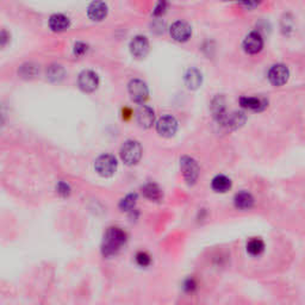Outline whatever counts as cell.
I'll list each match as a JSON object with an SVG mask.
<instances>
[{"label": "cell", "instance_id": "cell-1", "mask_svg": "<svg viewBox=\"0 0 305 305\" xmlns=\"http://www.w3.org/2000/svg\"><path fill=\"white\" fill-rule=\"evenodd\" d=\"M125 242H127V234L124 230L117 227L107 229L102 246V252L104 256H111V255L117 254Z\"/></svg>", "mask_w": 305, "mask_h": 305}, {"label": "cell", "instance_id": "cell-2", "mask_svg": "<svg viewBox=\"0 0 305 305\" xmlns=\"http://www.w3.org/2000/svg\"><path fill=\"white\" fill-rule=\"evenodd\" d=\"M141 156L142 147L137 141H127L120 148V157L129 166L137 164Z\"/></svg>", "mask_w": 305, "mask_h": 305}, {"label": "cell", "instance_id": "cell-3", "mask_svg": "<svg viewBox=\"0 0 305 305\" xmlns=\"http://www.w3.org/2000/svg\"><path fill=\"white\" fill-rule=\"evenodd\" d=\"M180 168L184 178L188 185L196 184L199 177V166L194 159L190 156H183L180 160Z\"/></svg>", "mask_w": 305, "mask_h": 305}, {"label": "cell", "instance_id": "cell-4", "mask_svg": "<svg viewBox=\"0 0 305 305\" xmlns=\"http://www.w3.org/2000/svg\"><path fill=\"white\" fill-rule=\"evenodd\" d=\"M94 168H96L97 173L102 177H111L117 169V160L112 155H102L96 160Z\"/></svg>", "mask_w": 305, "mask_h": 305}, {"label": "cell", "instance_id": "cell-5", "mask_svg": "<svg viewBox=\"0 0 305 305\" xmlns=\"http://www.w3.org/2000/svg\"><path fill=\"white\" fill-rule=\"evenodd\" d=\"M128 91L131 99L135 102L142 104L148 99L149 91L147 87V84L140 79H133L128 85Z\"/></svg>", "mask_w": 305, "mask_h": 305}, {"label": "cell", "instance_id": "cell-6", "mask_svg": "<svg viewBox=\"0 0 305 305\" xmlns=\"http://www.w3.org/2000/svg\"><path fill=\"white\" fill-rule=\"evenodd\" d=\"M78 85L81 91L86 92V93H91V92L96 91L99 86V78L97 73L92 72V70H84L80 73L78 78Z\"/></svg>", "mask_w": 305, "mask_h": 305}, {"label": "cell", "instance_id": "cell-7", "mask_svg": "<svg viewBox=\"0 0 305 305\" xmlns=\"http://www.w3.org/2000/svg\"><path fill=\"white\" fill-rule=\"evenodd\" d=\"M156 130L162 137H172L178 130V120L173 116H164L157 120Z\"/></svg>", "mask_w": 305, "mask_h": 305}, {"label": "cell", "instance_id": "cell-8", "mask_svg": "<svg viewBox=\"0 0 305 305\" xmlns=\"http://www.w3.org/2000/svg\"><path fill=\"white\" fill-rule=\"evenodd\" d=\"M290 72L285 65H274L268 72V80L273 86H283L288 83Z\"/></svg>", "mask_w": 305, "mask_h": 305}, {"label": "cell", "instance_id": "cell-9", "mask_svg": "<svg viewBox=\"0 0 305 305\" xmlns=\"http://www.w3.org/2000/svg\"><path fill=\"white\" fill-rule=\"evenodd\" d=\"M244 51L248 54H257L264 48V39L260 33L257 31H252L251 34L247 35V37L243 41Z\"/></svg>", "mask_w": 305, "mask_h": 305}, {"label": "cell", "instance_id": "cell-10", "mask_svg": "<svg viewBox=\"0 0 305 305\" xmlns=\"http://www.w3.org/2000/svg\"><path fill=\"white\" fill-rule=\"evenodd\" d=\"M107 12H109V7H107L106 2H104L102 0H93L87 9L88 18L94 22H101V20L105 19Z\"/></svg>", "mask_w": 305, "mask_h": 305}, {"label": "cell", "instance_id": "cell-11", "mask_svg": "<svg viewBox=\"0 0 305 305\" xmlns=\"http://www.w3.org/2000/svg\"><path fill=\"white\" fill-rule=\"evenodd\" d=\"M169 31L172 38L178 42H186L191 37L192 34L191 26L186 22H181V20H178V22H175L174 24L170 26Z\"/></svg>", "mask_w": 305, "mask_h": 305}, {"label": "cell", "instance_id": "cell-12", "mask_svg": "<svg viewBox=\"0 0 305 305\" xmlns=\"http://www.w3.org/2000/svg\"><path fill=\"white\" fill-rule=\"evenodd\" d=\"M130 51L137 59L146 57L149 52V42L144 36H136L130 43Z\"/></svg>", "mask_w": 305, "mask_h": 305}, {"label": "cell", "instance_id": "cell-13", "mask_svg": "<svg viewBox=\"0 0 305 305\" xmlns=\"http://www.w3.org/2000/svg\"><path fill=\"white\" fill-rule=\"evenodd\" d=\"M136 119H137V123L142 128H151L154 124L155 120L154 111L149 106L142 105V106L136 110Z\"/></svg>", "mask_w": 305, "mask_h": 305}, {"label": "cell", "instance_id": "cell-14", "mask_svg": "<svg viewBox=\"0 0 305 305\" xmlns=\"http://www.w3.org/2000/svg\"><path fill=\"white\" fill-rule=\"evenodd\" d=\"M240 104L243 109L260 112L266 109L268 102L265 98H259V97H242Z\"/></svg>", "mask_w": 305, "mask_h": 305}, {"label": "cell", "instance_id": "cell-15", "mask_svg": "<svg viewBox=\"0 0 305 305\" xmlns=\"http://www.w3.org/2000/svg\"><path fill=\"white\" fill-rule=\"evenodd\" d=\"M70 25L69 18L66 17L62 13H55L49 18V28L55 33H62L66 31Z\"/></svg>", "mask_w": 305, "mask_h": 305}, {"label": "cell", "instance_id": "cell-16", "mask_svg": "<svg viewBox=\"0 0 305 305\" xmlns=\"http://www.w3.org/2000/svg\"><path fill=\"white\" fill-rule=\"evenodd\" d=\"M246 122V116L243 112H234V114L225 116V118L223 119V122L220 123L222 125L227 127L229 129H237L241 127L243 123Z\"/></svg>", "mask_w": 305, "mask_h": 305}, {"label": "cell", "instance_id": "cell-17", "mask_svg": "<svg viewBox=\"0 0 305 305\" xmlns=\"http://www.w3.org/2000/svg\"><path fill=\"white\" fill-rule=\"evenodd\" d=\"M235 206L240 210H249L254 205V198L248 192H238L234 198Z\"/></svg>", "mask_w": 305, "mask_h": 305}, {"label": "cell", "instance_id": "cell-18", "mask_svg": "<svg viewBox=\"0 0 305 305\" xmlns=\"http://www.w3.org/2000/svg\"><path fill=\"white\" fill-rule=\"evenodd\" d=\"M202 73L198 69H188L185 74V84L190 89H197L202 85Z\"/></svg>", "mask_w": 305, "mask_h": 305}, {"label": "cell", "instance_id": "cell-19", "mask_svg": "<svg viewBox=\"0 0 305 305\" xmlns=\"http://www.w3.org/2000/svg\"><path fill=\"white\" fill-rule=\"evenodd\" d=\"M142 194H143L147 199H149V201H154V202L160 201V199L162 198L161 188H160L156 184H152V183L146 184V185L142 187Z\"/></svg>", "mask_w": 305, "mask_h": 305}, {"label": "cell", "instance_id": "cell-20", "mask_svg": "<svg viewBox=\"0 0 305 305\" xmlns=\"http://www.w3.org/2000/svg\"><path fill=\"white\" fill-rule=\"evenodd\" d=\"M212 190L220 192V193H224L230 190L231 187V180L225 175H217V177L214 178L212 180Z\"/></svg>", "mask_w": 305, "mask_h": 305}, {"label": "cell", "instance_id": "cell-21", "mask_svg": "<svg viewBox=\"0 0 305 305\" xmlns=\"http://www.w3.org/2000/svg\"><path fill=\"white\" fill-rule=\"evenodd\" d=\"M212 114H214V117L216 118L220 124L223 122L225 116H227L224 101H223L222 97H217V98L212 102Z\"/></svg>", "mask_w": 305, "mask_h": 305}, {"label": "cell", "instance_id": "cell-22", "mask_svg": "<svg viewBox=\"0 0 305 305\" xmlns=\"http://www.w3.org/2000/svg\"><path fill=\"white\" fill-rule=\"evenodd\" d=\"M265 243L260 238H252L247 243V252L251 255H260L264 252Z\"/></svg>", "mask_w": 305, "mask_h": 305}, {"label": "cell", "instance_id": "cell-23", "mask_svg": "<svg viewBox=\"0 0 305 305\" xmlns=\"http://www.w3.org/2000/svg\"><path fill=\"white\" fill-rule=\"evenodd\" d=\"M64 68L59 65H52L47 69V78L51 81H60L61 79H64Z\"/></svg>", "mask_w": 305, "mask_h": 305}, {"label": "cell", "instance_id": "cell-24", "mask_svg": "<svg viewBox=\"0 0 305 305\" xmlns=\"http://www.w3.org/2000/svg\"><path fill=\"white\" fill-rule=\"evenodd\" d=\"M137 202V194H128L125 198H123L119 203V209L122 211H131L135 207Z\"/></svg>", "mask_w": 305, "mask_h": 305}, {"label": "cell", "instance_id": "cell-25", "mask_svg": "<svg viewBox=\"0 0 305 305\" xmlns=\"http://www.w3.org/2000/svg\"><path fill=\"white\" fill-rule=\"evenodd\" d=\"M136 261H137V264L140 265V266L147 267L151 265L152 259L146 252H140V253H137V255H136Z\"/></svg>", "mask_w": 305, "mask_h": 305}, {"label": "cell", "instance_id": "cell-26", "mask_svg": "<svg viewBox=\"0 0 305 305\" xmlns=\"http://www.w3.org/2000/svg\"><path fill=\"white\" fill-rule=\"evenodd\" d=\"M56 190H57V193L60 194V196L62 197H68L70 193V187L68 184L66 183H59V185L56 186Z\"/></svg>", "mask_w": 305, "mask_h": 305}, {"label": "cell", "instance_id": "cell-27", "mask_svg": "<svg viewBox=\"0 0 305 305\" xmlns=\"http://www.w3.org/2000/svg\"><path fill=\"white\" fill-rule=\"evenodd\" d=\"M87 44L83 43V42H78L74 46V54L76 56H81V55H84L87 51Z\"/></svg>", "mask_w": 305, "mask_h": 305}, {"label": "cell", "instance_id": "cell-28", "mask_svg": "<svg viewBox=\"0 0 305 305\" xmlns=\"http://www.w3.org/2000/svg\"><path fill=\"white\" fill-rule=\"evenodd\" d=\"M166 9H167V4H166L165 0H161V1H160L159 4L156 5V7H155L154 15H155V16H161V15H164V13L166 12Z\"/></svg>", "mask_w": 305, "mask_h": 305}, {"label": "cell", "instance_id": "cell-29", "mask_svg": "<svg viewBox=\"0 0 305 305\" xmlns=\"http://www.w3.org/2000/svg\"><path fill=\"white\" fill-rule=\"evenodd\" d=\"M196 288H197V283L194 281V279H192V278L186 280L185 284H184V288H185L186 292H193V291L196 290Z\"/></svg>", "mask_w": 305, "mask_h": 305}, {"label": "cell", "instance_id": "cell-30", "mask_svg": "<svg viewBox=\"0 0 305 305\" xmlns=\"http://www.w3.org/2000/svg\"><path fill=\"white\" fill-rule=\"evenodd\" d=\"M10 42V34L6 30H0V47H5Z\"/></svg>", "mask_w": 305, "mask_h": 305}, {"label": "cell", "instance_id": "cell-31", "mask_svg": "<svg viewBox=\"0 0 305 305\" xmlns=\"http://www.w3.org/2000/svg\"><path fill=\"white\" fill-rule=\"evenodd\" d=\"M237 1H240L243 6L249 7V9H251V7L257 6V5L261 2V0H237Z\"/></svg>", "mask_w": 305, "mask_h": 305}, {"label": "cell", "instance_id": "cell-32", "mask_svg": "<svg viewBox=\"0 0 305 305\" xmlns=\"http://www.w3.org/2000/svg\"><path fill=\"white\" fill-rule=\"evenodd\" d=\"M224 1H229V0H224ZM230 1H233V0H230ZM236 1H237V0H236Z\"/></svg>", "mask_w": 305, "mask_h": 305}]
</instances>
